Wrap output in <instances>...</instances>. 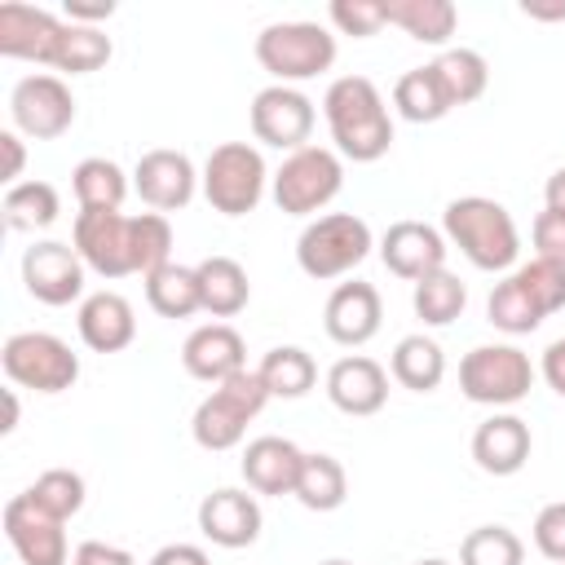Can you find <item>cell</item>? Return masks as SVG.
<instances>
[{
  "mask_svg": "<svg viewBox=\"0 0 565 565\" xmlns=\"http://www.w3.org/2000/svg\"><path fill=\"white\" fill-rule=\"evenodd\" d=\"M322 115L340 159L375 163L393 146V115L366 75H340L322 93Z\"/></svg>",
  "mask_w": 565,
  "mask_h": 565,
  "instance_id": "6da1fadb",
  "label": "cell"
},
{
  "mask_svg": "<svg viewBox=\"0 0 565 565\" xmlns=\"http://www.w3.org/2000/svg\"><path fill=\"white\" fill-rule=\"evenodd\" d=\"M441 234L450 247L468 256L472 269H486V274H503L521 256V234H516L512 212L486 194L450 199L441 212Z\"/></svg>",
  "mask_w": 565,
  "mask_h": 565,
  "instance_id": "7a4b0ae2",
  "label": "cell"
},
{
  "mask_svg": "<svg viewBox=\"0 0 565 565\" xmlns=\"http://www.w3.org/2000/svg\"><path fill=\"white\" fill-rule=\"evenodd\" d=\"M265 402H269V388L260 384L256 371H238V375L212 384V393L194 406V419H190L194 446H203L212 455L234 450L247 437V424L265 411Z\"/></svg>",
  "mask_w": 565,
  "mask_h": 565,
  "instance_id": "3957f363",
  "label": "cell"
},
{
  "mask_svg": "<svg viewBox=\"0 0 565 565\" xmlns=\"http://www.w3.org/2000/svg\"><path fill=\"white\" fill-rule=\"evenodd\" d=\"M375 238H371V225L353 212H327V216H313L300 238H296V265L318 278V282H331V278H344L353 274L366 256H371Z\"/></svg>",
  "mask_w": 565,
  "mask_h": 565,
  "instance_id": "277c9868",
  "label": "cell"
},
{
  "mask_svg": "<svg viewBox=\"0 0 565 565\" xmlns=\"http://www.w3.org/2000/svg\"><path fill=\"white\" fill-rule=\"evenodd\" d=\"M340 190H344V159L331 146H300L269 177V194L287 216H313Z\"/></svg>",
  "mask_w": 565,
  "mask_h": 565,
  "instance_id": "5b68a950",
  "label": "cell"
},
{
  "mask_svg": "<svg viewBox=\"0 0 565 565\" xmlns=\"http://www.w3.org/2000/svg\"><path fill=\"white\" fill-rule=\"evenodd\" d=\"M256 62L274 75V84H300L335 62V35L322 22H269L256 35Z\"/></svg>",
  "mask_w": 565,
  "mask_h": 565,
  "instance_id": "8992f818",
  "label": "cell"
},
{
  "mask_svg": "<svg viewBox=\"0 0 565 565\" xmlns=\"http://www.w3.org/2000/svg\"><path fill=\"white\" fill-rule=\"evenodd\" d=\"M199 185H203V199L212 203V212L247 216V212H256V203L265 199V185H269L265 154L247 141H221L207 154V163L199 172Z\"/></svg>",
  "mask_w": 565,
  "mask_h": 565,
  "instance_id": "52a82bcc",
  "label": "cell"
},
{
  "mask_svg": "<svg viewBox=\"0 0 565 565\" xmlns=\"http://www.w3.org/2000/svg\"><path fill=\"white\" fill-rule=\"evenodd\" d=\"M459 388L477 406H516L534 388V366L516 344H477L459 362Z\"/></svg>",
  "mask_w": 565,
  "mask_h": 565,
  "instance_id": "ba28073f",
  "label": "cell"
},
{
  "mask_svg": "<svg viewBox=\"0 0 565 565\" xmlns=\"http://www.w3.org/2000/svg\"><path fill=\"white\" fill-rule=\"evenodd\" d=\"M0 366L18 388L35 393H66L79 380V353L53 331H18L0 349Z\"/></svg>",
  "mask_w": 565,
  "mask_h": 565,
  "instance_id": "9c48e42d",
  "label": "cell"
},
{
  "mask_svg": "<svg viewBox=\"0 0 565 565\" xmlns=\"http://www.w3.org/2000/svg\"><path fill=\"white\" fill-rule=\"evenodd\" d=\"M9 115H13V128L31 141H53L62 137L71 124H75V93L62 75H49V71H35V75H22L9 93Z\"/></svg>",
  "mask_w": 565,
  "mask_h": 565,
  "instance_id": "30bf717a",
  "label": "cell"
},
{
  "mask_svg": "<svg viewBox=\"0 0 565 565\" xmlns=\"http://www.w3.org/2000/svg\"><path fill=\"white\" fill-rule=\"evenodd\" d=\"M71 247L97 278H124L137 274L132 265V216L124 212H93L84 207L71 225Z\"/></svg>",
  "mask_w": 565,
  "mask_h": 565,
  "instance_id": "8fae6325",
  "label": "cell"
},
{
  "mask_svg": "<svg viewBox=\"0 0 565 565\" xmlns=\"http://www.w3.org/2000/svg\"><path fill=\"white\" fill-rule=\"evenodd\" d=\"M0 521H4V539H9V547L18 552L22 565H66V561H71L66 530H62L66 521L49 516L26 490L13 494V499L4 503Z\"/></svg>",
  "mask_w": 565,
  "mask_h": 565,
  "instance_id": "7c38bea8",
  "label": "cell"
},
{
  "mask_svg": "<svg viewBox=\"0 0 565 565\" xmlns=\"http://www.w3.org/2000/svg\"><path fill=\"white\" fill-rule=\"evenodd\" d=\"M313 102L291 84H269L252 97V137L274 150H300L313 132Z\"/></svg>",
  "mask_w": 565,
  "mask_h": 565,
  "instance_id": "4fadbf2b",
  "label": "cell"
},
{
  "mask_svg": "<svg viewBox=\"0 0 565 565\" xmlns=\"http://www.w3.org/2000/svg\"><path fill=\"white\" fill-rule=\"evenodd\" d=\"M84 274H88V265L79 260V252L71 243L40 238L22 252V282L40 305L62 309V305L79 300L84 296Z\"/></svg>",
  "mask_w": 565,
  "mask_h": 565,
  "instance_id": "5bb4252c",
  "label": "cell"
},
{
  "mask_svg": "<svg viewBox=\"0 0 565 565\" xmlns=\"http://www.w3.org/2000/svg\"><path fill=\"white\" fill-rule=\"evenodd\" d=\"M62 26H66V18L53 13V9L22 4V0H4V4H0V57L53 66Z\"/></svg>",
  "mask_w": 565,
  "mask_h": 565,
  "instance_id": "9a60e30c",
  "label": "cell"
},
{
  "mask_svg": "<svg viewBox=\"0 0 565 565\" xmlns=\"http://www.w3.org/2000/svg\"><path fill=\"white\" fill-rule=\"evenodd\" d=\"M132 190L141 194V203L150 212H181L199 190V172L185 150L159 146L132 163Z\"/></svg>",
  "mask_w": 565,
  "mask_h": 565,
  "instance_id": "2e32d148",
  "label": "cell"
},
{
  "mask_svg": "<svg viewBox=\"0 0 565 565\" xmlns=\"http://www.w3.org/2000/svg\"><path fill=\"white\" fill-rule=\"evenodd\" d=\"M380 260L393 278L419 282V278L446 269V234L428 221H393L380 234Z\"/></svg>",
  "mask_w": 565,
  "mask_h": 565,
  "instance_id": "e0dca14e",
  "label": "cell"
},
{
  "mask_svg": "<svg viewBox=\"0 0 565 565\" xmlns=\"http://www.w3.org/2000/svg\"><path fill=\"white\" fill-rule=\"evenodd\" d=\"M260 525H265L260 503L247 490L221 486V490L203 494V503H199V534L216 547H230V552L252 547L260 539Z\"/></svg>",
  "mask_w": 565,
  "mask_h": 565,
  "instance_id": "ac0fdd59",
  "label": "cell"
},
{
  "mask_svg": "<svg viewBox=\"0 0 565 565\" xmlns=\"http://www.w3.org/2000/svg\"><path fill=\"white\" fill-rule=\"evenodd\" d=\"M380 322H384V305H380V291L362 278L353 282H340L331 296H327V309H322V327L335 344L344 349H362L380 335Z\"/></svg>",
  "mask_w": 565,
  "mask_h": 565,
  "instance_id": "d6986e66",
  "label": "cell"
},
{
  "mask_svg": "<svg viewBox=\"0 0 565 565\" xmlns=\"http://www.w3.org/2000/svg\"><path fill=\"white\" fill-rule=\"evenodd\" d=\"M327 397H331V406L340 415L366 419V415L384 411V402H388V371L375 358H366V353H349V358L331 362Z\"/></svg>",
  "mask_w": 565,
  "mask_h": 565,
  "instance_id": "ffe728a7",
  "label": "cell"
},
{
  "mask_svg": "<svg viewBox=\"0 0 565 565\" xmlns=\"http://www.w3.org/2000/svg\"><path fill=\"white\" fill-rule=\"evenodd\" d=\"M181 366H185V375H194L203 384H221V380L247 371V344L230 322H203L185 335Z\"/></svg>",
  "mask_w": 565,
  "mask_h": 565,
  "instance_id": "44dd1931",
  "label": "cell"
},
{
  "mask_svg": "<svg viewBox=\"0 0 565 565\" xmlns=\"http://www.w3.org/2000/svg\"><path fill=\"white\" fill-rule=\"evenodd\" d=\"M300 463H305V450L287 437H252L243 459H238V472L247 481L252 494H269V499H282V494H296V481H300Z\"/></svg>",
  "mask_w": 565,
  "mask_h": 565,
  "instance_id": "7402d4cb",
  "label": "cell"
},
{
  "mask_svg": "<svg viewBox=\"0 0 565 565\" xmlns=\"http://www.w3.org/2000/svg\"><path fill=\"white\" fill-rule=\"evenodd\" d=\"M530 450H534V437H530V424L512 411H494L490 419L477 424L472 433V459L481 472L490 477H512L530 463Z\"/></svg>",
  "mask_w": 565,
  "mask_h": 565,
  "instance_id": "603a6c76",
  "label": "cell"
},
{
  "mask_svg": "<svg viewBox=\"0 0 565 565\" xmlns=\"http://www.w3.org/2000/svg\"><path fill=\"white\" fill-rule=\"evenodd\" d=\"M75 327H79V340L93 353H119L137 335V313L119 291H93V296L79 300Z\"/></svg>",
  "mask_w": 565,
  "mask_h": 565,
  "instance_id": "cb8c5ba5",
  "label": "cell"
},
{
  "mask_svg": "<svg viewBox=\"0 0 565 565\" xmlns=\"http://www.w3.org/2000/svg\"><path fill=\"white\" fill-rule=\"evenodd\" d=\"M199 274V300H203V313L212 318H234L247 309L252 300V282H247V269L234 260V256H203L194 265Z\"/></svg>",
  "mask_w": 565,
  "mask_h": 565,
  "instance_id": "d4e9b609",
  "label": "cell"
},
{
  "mask_svg": "<svg viewBox=\"0 0 565 565\" xmlns=\"http://www.w3.org/2000/svg\"><path fill=\"white\" fill-rule=\"evenodd\" d=\"M393 110L406 124H437V119H446L455 110L450 106V93H446V84H441V75H437L433 62L411 66L406 75H397V84H393Z\"/></svg>",
  "mask_w": 565,
  "mask_h": 565,
  "instance_id": "484cf974",
  "label": "cell"
},
{
  "mask_svg": "<svg viewBox=\"0 0 565 565\" xmlns=\"http://www.w3.org/2000/svg\"><path fill=\"white\" fill-rule=\"evenodd\" d=\"M71 190L79 199V212L93 207V212H119L128 190H132V172H124L115 159L106 154H88L75 163L71 172Z\"/></svg>",
  "mask_w": 565,
  "mask_h": 565,
  "instance_id": "4316f807",
  "label": "cell"
},
{
  "mask_svg": "<svg viewBox=\"0 0 565 565\" xmlns=\"http://www.w3.org/2000/svg\"><path fill=\"white\" fill-rule=\"evenodd\" d=\"M388 375L411 388V393H433L441 380H446V353L433 335L415 331V335H402L393 344V358H388Z\"/></svg>",
  "mask_w": 565,
  "mask_h": 565,
  "instance_id": "83f0119b",
  "label": "cell"
},
{
  "mask_svg": "<svg viewBox=\"0 0 565 565\" xmlns=\"http://www.w3.org/2000/svg\"><path fill=\"white\" fill-rule=\"evenodd\" d=\"M388 26H402L411 40L441 49L455 26H459V9L450 0H384Z\"/></svg>",
  "mask_w": 565,
  "mask_h": 565,
  "instance_id": "f1b7e54d",
  "label": "cell"
},
{
  "mask_svg": "<svg viewBox=\"0 0 565 565\" xmlns=\"http://www.w3.org/2000/svg\"><path fill=\"white\" fill-rule=\"evenodd\" d=\"M146 305H150L159 318H190V313H203L194 265H177V260H172V265L146 274Z\"/></svg>",
  "mask_w": 565,
  "mask_h": 565,
  "instance_id": "f546056e",
  "label": "cell"
},
{
  "mask_svg": "<svg viewBox=\"0 0 565 565\" xmlns=\"http://www.w3.org/2000/svg\"><path fill=\"white\" fill-rule=\"evenodd\" d=\"M296 499L309 512H335L349 499V472L335 455H305L300 463V481H296Z\"/></svg>",
  "mask_w": 565,
  "mask_h": 565,
  "instance_id": "4dcf8cb0",
  "label": "cell"
},
{
  "mask_svg": "<svg viewBox=\"0 0 565 565\" xmlns=\"http://www.w3.org/2000/svg\"><path fill=\"white\" fill-rule=\"evenodd\" d=\"M4 225L13 234H35V230H49L62 212V199L49 181H18L4 190Z\"/></svg>",
  "mask_w": 565,
  "mask_h": 565,
  "instance_id": "1f68e13d",
  "label": "cell"
},
{
  "mask_svg": "<svg viewBox=\"0 0 565 565\" xmlns=\"http://www.w3.org/2000/svg\"><path fill=\"white\" fill-rule=\"evenodd\" d=\"M256 375H260V384L269 388V397H305L313 384H318V366H313V358L300 349V344H278V349H269L265 358H260V366H256Z\"/></svg>",
  "mask_w": 565,
  "mask_h": 565,
  "instance_id": "d6a6232c",
  "label": "cell"
},
{
  "mask_svg": "<svg viewBox=\"0 0 565 565\" xmlns=\"http://www.w3.org/2000/svg\"><path fill=\"white\" fill-rule=\"evenodd\" d=\"M411 305H415V318L424 327H450L463 313V305H468V287L450 269H437V274H428V278L415 282Z\"/></svg>",
  "mask_w": 565,
  "mask_h": 565,
  "instance_id": "836d02e7",
  "label": "cell"
},
{
  "mask_svg": "<svg viewBox=\"0 0 565 565\" xmlns=\"http://www.w3.org/2000/svg\"><path fill=\"white\" fill-rule=\"evenodd\" d=\"M110 35L97 31V26H79V22H66L62 26V40H57V53H53V71H66V75H88V71H102L110 62Z\"/></svg>",
  "mask_w": 565,
  "mask_h": 565,
  "instance_id": "e575fe53",
  "label": "cell"
},
{
  "mask_svg": "<svg viewBox=\"0 0 565 565\" xmlns=\"http://www.w3.org/2000/svg\"><path fill=\"white\" fill-rule=\"evenodd\" d=\"M486 318H490V327L503 331V335H530V331H539L543 309H539V305L525 296V287L508 274L503 282H494V291H490V300H486Z\"/></svg>",
  "mask_w": 565,
  "mask_h": 565,
  "instance_id": "d590c367",
  "label": "cell"
},
{
  "mask_svg": "<svg viewBox=\"0 0 565 565\" xmlns=\"http://www.w3.org/2000/svg\"><path fill=\"white\" fill-rule=\"evenodd\" d=\"M433 66H437V75H441V84L450 93V106L477 102L486 93V84H490V66H486V57L477 49H441V57Z\"/></svg>",
  "mask_w": 565,
  "mask_h": 565,
  "instance_id": "8d00e7d4",
  "label": "cell"
},
{
  "mask_svg": "<svg viewBox=\"0 0 565 565\" xmlns=\"http://www.w3.org/2000/svg\"><path fill=\"white\" fill-rule=\"evenodd\" d=\"M525 543L508 525H477L459 543V565H521Z\"/></svg>",
  "mask_w": 565,
  "mask_h": 565,
  "instance_id": "74e56055",
  "label": "cell"
},
{
  "mask_svg": "<svg viewBox=\"0 0 565 565\" xmlns=\"http://www.w3.org/2000/svg\"><path fill=\"white\" fill-rule=\"evenodd\" d=\"M132 265L141 278L172 265V225L163 212H137L132 216Z\"/></svg>",
  "mask_w": 565,
  "mask_h": 565,
  "instance_id": "f35d334b",
  "label": "cell"
},
{
  "mask_svg": "<svg viewBox=\"0 0 565 565\" xmlns=\"http://www.w3.org/2000/svg\"><path fill=\"white\" fill-rule=\"evenodd\" d=\"M512 278L525 287V296L543 309V318L565 309V260H547V256H530L525 265L512 269Z\"/></svg>",
  "mask_w": 565,
  "mask_h": 565,
  "instance_id": "ab89813d",
  "label": "cell"
},
{
  "mask_svg": "<svg viewBox=\"0 0 565 565\" xmlns=\"http://www.w3.org/2000/svg\"><path fill=\"white\" fill-rule=\"evenodd\" d=\"M49 516H57V521H71L79 508H84V477L79 472H71V468H49V472H40L35 477V486L26 490Z\"/></svg>",
  "mask_w": 565,
  "mask_h": 565,
  "instance_id": "60d3db41",
  "label": "cell"
},
{
  "mask_svg": "<svg viewBox=\"0 0 565 565\" xmlns=\"http://www.w3.org/2000/svg\"><path fill=\"white\" fill-rule=\"evenodd\" d=\"M327 18H331V26H335L340 35H353V40L380 35V26H388L384 0H331Z\"/></svg>",
  "mask_w": 565,
  "mask_h": 565,
  "instance_id": "b9f144b4",
  "label": "cell"
},
{
  "mask_svg": "<svg viewBox=\"0 0 565 565\" xmlns=\"http://www.w3.org/2000/svg\"><path fill=\"white\" fill-rule=\"evenodd\" d=\"M534 547H539L547 561L565 565V499H561V503H547V508L534 516Z\"/></svg>",
  "mask_w": 565,
  "mask_h": 565,
  "instance_id": "7bdbcfd3",
  "label": "cell"
},
{
  "mask_svg": "<svg viewBox=\"0 0 565 565\" xmlns=\"http://www.w3.org/2000/svg\"><path fill=\"white\" fill-rule=\"evenodd\" d=\"M530 238H534V256H547V260H565V212H552L543 207L530 225Z\"/></svg>",
  "mask_w": 565,
  "mask_h": 565,
  "instance_id": "ee69618b",
  "label": "cell"
},
{
  "mask_svg": "<svg viewBox=\"0 0 565 565\" xmlns=\"http://www.w3.org/2000/svg\"><path fill=\"white\" fill-rule=\"evenodd\" d=\"M71 565H137V556L128 547H115V543H102V539H84L71 552Z\"/></svg>",
  "mask_w": 565,
  "mask_h": 565,
  "instance_id": "f6af8a7d",
  "label": "cell"
},
{
  "mask_svg": "<svg viewBox=\"0 0 565 565\" xmlns=\"http://www.w3.org/2000/svg\"><path fill=\"white\" fill-rule=\"evenodd\" d=\"M539 375L547 380V388H552L556 397H565V335H561V340H552V344L543 349Z\"/></svg>",
  "mask_w": 565,
  "mask_h": 565,
  "instance_id": "bcb514c9",
  "label": "cell"
},
{
  "mask_svg": "<svg viewBox=\"0 0 565 565\" xmlns=\"http://www.w3.org/2000/svg\"><path fill=\"white\" fill-rule=\"evenodd\" d=\"M115 13V0H97V4H84V0H66L62 4V18L66 22H79V26H97Z\"/></svg>",
  "mask_w": 565,
  "mask_h": 565,
  "instance_id": "7dc6e473",
  "label": "cell"
},
{
  "mask_svg": "<svg viewBox=\"0 0 565 565\" xmlns=\"http://www.w3.org/2000/svg\"><path fill=\"white\" fill-rule=\"evenodd\" d=\"M150 565H212L199 543H168L150 556Z\"/></svg>",
  "mask_w": 565,
  "mask_h": 565,
  "instance_id": "c3c4849f",
  "label": "cell"
},
{
  "mask_svg": "<svg viewBox=\"0 0 565 565\" xmlns=\"http://www.w3.org/2000/svg\"><path fill=\"white\" fill-rule=\"evenodd\" d=\"M0 146H4V181L18 185L22 177V163H26V150H22V132L18 128H4L0 132Z\"/></svg>",
  "mask_w": 565,
  "mask_h": 565,
  "instance_id": "681fc988",
  "label": "cell"
},
{
  "mask_svg": "<svg viewBox=\"0 0 565 565\" xmlns=\"http://www.w3.org/2000/svg\"><path fill=\"white\" fill-rule=\"evenodd\" d=\"M543 199H547V207H552V212H565V168H556V172L547 177Z\"/></svg>",
  "mask_w": 565,
  "mask_h": 565,
  "instance_id": "f907efd6",
  "label": "cell"
},
{
  "mask_svg": "<svg viewBox=\"0 0 565 565\" xmlns=\"http://www.w3.org/2000/svg\"><path fill=\"white\" fill-rule=\"evenodd\" d=\"M521 13H525V18H539V22H561V18H565V0H556V4H534V0H525Z\"/></svg>",
  "mask_w": 565,
  "mask_h": 565,
  "instance_id": "816d5d0a",
  "label": "cell"
},
{
  "mask_svg": "<svg viewBox=\"0 0 565 565\" xmlns=\"http://www.w3.org/2000/svg\"><path fill=\"white\" fill-rule=\"evenodd\" d=\"M4 406H9V415H4V424H0V428H4V433H13V428H18V397H13V393H4Z\"/></svg>",
  "mask_w": 565,
  "mask_h": 565,
  "instance_id": "f5cc1de1",
  "label": "cell"
},
{
  "mask_svg": "<svg viewBox=\"0 0 565 565\" xmlns=\"http://www.w3.org/2000/svg\"><path fill=\"white\" fill-rule=\"evenodd\" d=\"M415 565H450V561H441V556H424V561H415Z\"/></svg>",
  "mask_w": 565,
  "mask_h": 565,
  "instance_id": "db71d44e",
  "label": "cell"
},
{
  "mask_svg": "<svg viewBox=\"0 0 565 565\" xmlns=\"http://www.w3.org/2000/svg\"><path fill=\"white\" fill-rule=\"evenodd\" d=\"M322 565H353V561H340V556H335V561H322Z\"/></svg>",
  "mask_w": 565,
  "mask_h": 565,
  "instance_id": "11a10c76",
  "label": "cell"
}]
</instances>
